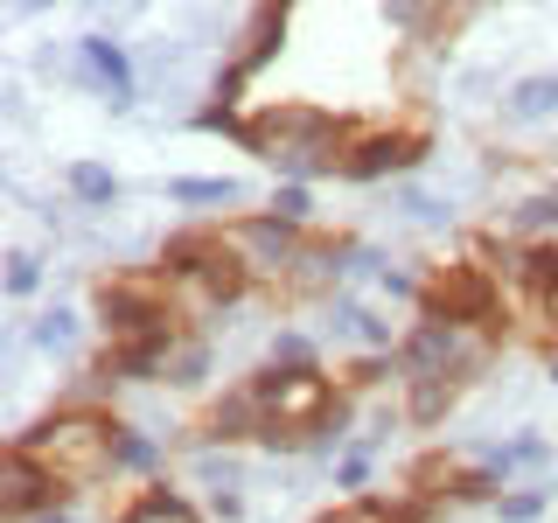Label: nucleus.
Masks as SVG:
<instances>
[{"label": "nucleus", "instance_id": "f257e3e1", "mask_svg": "<svg viewBox=\"0 0 558 523\" xmlns=\"http://www.w3.org/2000/svg\"><path fill=\"white\" fill-rule=\"evenodd\" d=\"M28 453L35 467H49L57 475V488L70 496L77 482H98L105 467H112V453H119V426L105 412H63V418H49V426H35L28 440H14Z\"/></svg>", "mask_w": 558, "mask_h": 523}, {"label": "nucleus", "instance_id": "f03ea898", "mask_svg": "<svg viewBox=\"0 0 558 523\" xmlns=\"http://www.w3.org/2000/svg\"><path fill=\"white\" fill-rule=\"evenodd\" d=\"M49 502H63L57 475H49V467H35L22 447H8V516L22 523V516H35V510H49Z\"/></svg>", "mask_w": 558, "mask_h": 523}, {"label": "nucleus", "instance_id": "7ed1b4c3", "mask_svg": "<svg viewBox=\"0 0 558 523\" xmlns=\"http://www.w3.org/2000/svg\"><path fill=\"white\" fill-rule=\"evenodd\" d=\"M119 523H196V510L182 496H168V488H140L133 510H119Z\"/></svg>", "mask_w": 558, "mask_h": 523}, {"label": "nucleus", "instance_id": "20e7f679", "mask_svg": "<svg viewBox=\"0 0 558 523\" xmlns=\"http://www.w3.org/2000/svg\"><path fill=\"white\" fill-rule=\"evenodd\" d=\"M322 523H412L405 510H391V502H349V510L322 516Z\"/></svg>", "mask_w": 558, "mask_h": 523}]
</instances>
